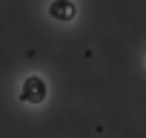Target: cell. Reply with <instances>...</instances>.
Here are the masks:
<instances>
[{
    "label": "cell",
    "instance_id": "6da1fadb",
    "mask_svg": "<svg viewBox=\"0 0 146 138\" xmlns=\"http://www.w3.org/2000/svg\"><path fill=\"white\" fill-rule=\"evenodd\" d=\"M20 101L23 104H43L46 101V81L40 75H29L23 81V89H20Z\"/></svg>",
    "mask_w": 146,
    "mask_h": 138
},
{
    "label": "cell",
    "instance_id": "7a4b0ae2",
    "mask_svg": "<svg viewBox=\"0 0 146 138\" xmlns=\"http://www.w3.org/2000/svg\"><path fill=\"white\" fill-rule=\"evenodd\" d=\"M49 12L57 20H72L75 17V3H69V0H54V3H49Z\"/></svg>",
    "mask_w": 146,
    "mask_h": 138
}]
</instances>
